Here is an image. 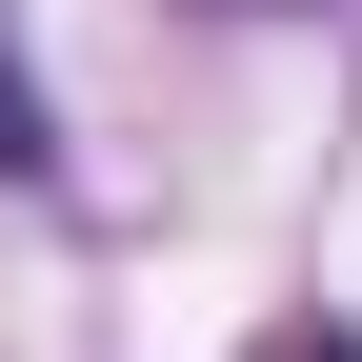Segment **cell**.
I'll return each mask as SVG.
<instances>
[{
	"mask_svg": "<svg viewBox=\"0 0 362 362\" xmlns=\"http://www.w3.org/2000/svg\"><path fill=\"white\" fill-rule=\"evenodd\" d=\"M61 181V121H40V61H21V21H0V202H40Z\"/></svg>",
	"mask_w": 362,
	"mask_h": 362,
	"instance_id": "cell-1",
	"label": "cell"
},
{
	"mask_svg": "<svg viewBox=\"0 0 362 362\" xmlns=\"http://www.w3.org/2000/svg\"><path fill=\"white\" fill-rule=\"evenodd\" d=\"M282 362H362V342H342V322H302V342H282Z\"/></svg>",
	"mask_w": 362,
	"mask_h": 362,
	"instance_id": "cell-2",
	"label": "cell"
},
{
	"mask_svg": "<svg viewBox=\"0 0 362 362\" xmlns=\"http://www.w3.org/2000/svg\"><path fill=\"white\" fill-rule=\"evenodd\" d=\"M221 21H282V0H221Z\"/></svg>",
	"mask_w": 362,
	"mask_h": 362,
	"instance_id": "cell-3",
	"label": "cell"
}]
</instances>
